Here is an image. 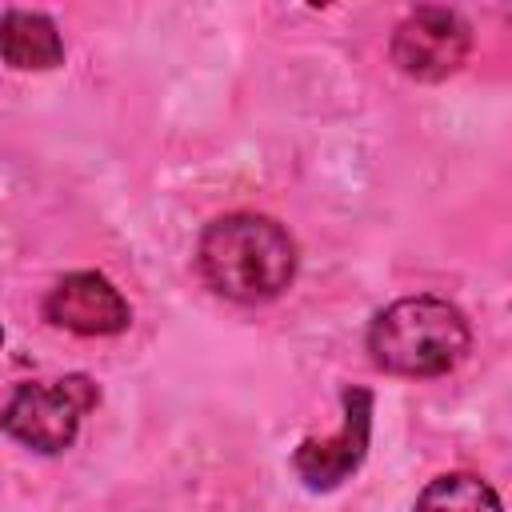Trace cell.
Here are the masks:
<instances>
[{
	"label": "cell",
	"instance_id": "2",
	"mask_svg": "<svg viewBox=\"0 0 512 512\" xmlns=\"http://www.w3.org/2000/svg\"><path fill=\"white\" fill-rule=\"evenodd\" d=\"M372 364L396 376H440L468 352V320L440 296H404L368 328Z\"/></svg>",
	"mask_w": 512,
	"mask_h": 512
},
{
	"label": "cell",
	"instance_id": "4",
	"mask_svg": "<svg viewBox=\"0 0 512 512\" xmlns=\"http://www.w3.org/2000/svg\"><path fill=\"white\" fill-rule=\"evenodd\" d=\"M472 48V28L452 8H416L392 36V64L412 80L452 76Z\"/></svg>",
	"mask_w": 512,
	"mask_h": 512
},
{
	"label": "cell",
	"instance_id": "7",
	"mask_svg": "<svg viewBox=\"0 0 512 512\" xmlns=\"http://www.w3.org/2000/svg\"><path fill=\"white\" fill-rule=\"evenodd\" d=\"M0 56L12 68L44 72V68H56L64 60V40L44 12L16 8V12L0 16Z\"/></svg>",
	"mask_w": 512,
	"mask_h": 512
},
{
	"label": "cell",
	"instance_id": "3",
	"mask_svg": "<svg viewBox=\"0 0 512 512\" xmlns=\"http://www.w3.org/2000/svg\"><path fill=\"white\" fill-rule=\"evenodd\" d=\"M100 392L88 376H64L44 384H20L0 412V428L36 452H64L88 408H96Z\"/></svg>",
	"mask_w": 512,
	"mask_h": 512
},
{
	"label": "cell",
	"instance_id": "6",
	"mask_svg": "<svg viewBox=\"0 0 512 512\" xmlns=\"http://www.w3.org/2000/svg\"><path fill=\"white\" fill-rule=\"evenodd\" d=\"M44 316L76 336H116L132 320L128 300L100 272H72L56 280V288L44 300Z\"/></svg>",
	"mask_w": 512,
	"mask_h": 512
},
{
	"label": "cell",
	"instance_id": "9",
	"mask_svg": "<svg viewBox=\"0 0 512 512\" xmlns=\"http://www.w3.org/2000/svg\"><path fill=\"white\" fill-rule=\"evenodd\" d=\"M0 344H4V328H0Z\"/></svg>",
	"mask_w": 512,
	"mask_h": 512
},
{
	"label": "cell",
	"instance_id": "5",
	"mask_svg": "<svg viewBox=\"0 0 512 512\" xmlns=\"http://www.w3.org/2000/svg\"><path fill=\"white\" fill-rule=\"evenodd\" d=\"M368 432H372V392L368 388H344V424H340V432L324 436V440L308 436L296 448L292 468L300 472V480L312 492H328L360 468V460L368 452Z\"/></svg>",
	"mask_w": 512,
	"mask_h": 512
},
{
	"label": "cell",
	"instance_id": "8",
	"mask_svg": "<svg viewBox=\"0 0 512 512\" xmlns=\"http://www.w3.org/2000/svg\"><path fill=\"white\" fill-rule=\"evenodd\" d=\"M412 512H500V496L476 472H448L428 480Z\"/></svg>",
	"mask_w": 512,
	"mask_h": 512
},
{
	"label": "cell",
	"instance_id": "1",
	"mask_svg": "<svg viewBox=\"0 0 512 512\" xmlns=\"http://www.w3.org/2000/svg\"><path fill=\"white\" fill-rule=\"evenodd\" d=\"M196 264L220 296L240 304H264L292 284L296 244L276 220L236 212L204 228Z\"/></svg>",
	"mask_w": 512,
	"mask_h": 512
}]
</instances>
